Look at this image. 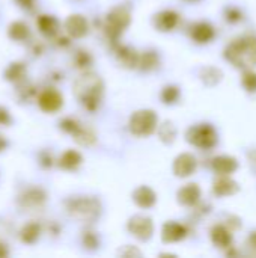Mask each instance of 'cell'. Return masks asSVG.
I'll use <instances>...</instances> for the list:
<instances>
[{
  "mask_svg": "<svg viewBox=\"0 0 256 258\" xmlns=\"http://www.w3.org/2000/svg\"><path fill=\"white\" fill-rule=\"evenodd\" d=\"M74 94L84 109L95 112L100 107L104 95V82L98 74L88 71L75 80Z\"/></svg>",
  "mask_w": 256,
  "mask_h": 258,
  "instance_id": "6da1fadb",
  "label": "cell"
},
{
  "mask_svg": "<svg viewBox=\"0 0 256 258\" xmlns=\"http://www.w3.org/2000/svg\"><path fill=\"white\" fill-rule=\"evenodd\" d=\"M225 57L237 68L250 70L256 67V36L246 35L234 39L225 50Z\"/></svg>",
  "mask_w": 256,
  "mask_h": 258,
  "instance_id": "7a4b0ae2",
  "label": "cell"
},
{
  "mask_svg": "<svg viewBox=\"0 0 256 258\" xmlns=\"http://www.w3.org/2000/svg\"><path fill=\"white\" fill-rule=\"evenodd\" d=\"M66 212L75 221L83 224H92L100 219L103 207L95 197H75L66 201Z\"/></svg>",
  "mask_w": 256,
  "mask_h": 258,
  "instance_id": "3957f363",
  "label": "cell"
},
{
  "mask_svg": "<svg viewBox=\"0 0 256 258\" xmlns=\"http://www.w3.org/2000/svg\"><path fill=\"white\" fill-rule=\"evenodd\" d=\"M131 23V12L127 6L118 5L112 8L106 17V33L112 42H118L119 36L128 29Z\"/></svg>",
  "mask_w": 256,
  "mask_h": 258,
  "instance_id": "277c9868",
  "label": "cell"
},
{
  "mask_svg": "<svg viewBox=\"0 0 256 258\" xmlns=\"http://www.w3.org/2000/svg\"><path fill=\"white\" fill-rule=\"evenodd\" d=\"M157 125H158L157 113L151 109H142L134 112L130 116V122H128L130 132L139 138L151 136L157 130Z\"/></svg>",
  "mask_w": 256,
  "mask_h": 258,
  "instance_id": "5b68a950",
  "label": "cell"
},
{
  "mask_svg": "<svg viewBox=\"0 0 256 258\" xmlns=\"http://www.w3.org/2000/svg\"><path fill=\"white\" fill-rule=\"evenodd\" d=\"M186 139H187V142H190L192 145H195L201 150H211L217 145L219 136L213 125L198 124L187 130Z\"/></svg>",
  "mask_w": 256,
  "mask_h": 258,
  "instance_id": "8992f818",
  "label": "cell"
},
{
  "mask_svg": "<svg viewBox=\"0 0 256 258\" xmlns=\"http://www.w3.org/2000/svg\"><path fill=\"white\" fill-rule=\"evenodd\" d=\"M127 230L137 240L148 242L152 237V234H154V222H152L151 218H146V216H142V215H136V216L128 219Z\"/></svg>",
  "mask_w": 256,
  "mask_h": 258,
  "instance_id": "52a82bcc",
  "label": "cell"
},
{
  "mask_svg": "<svg viewBox=\"0 0 256 258\" xmlns=\"http://www.w3.org/2000/svg\"><path fill=\"white\" fill-rule=\"evenodd\" d=\"M38 106L42 112L54 113L63 106V97L59 91L53 88H47L38 95Z\"/></svg>",
  "mask_w": 256,
  "mask_h": 258,
  "instance_id": "ba28073f",
  "label": "cell"
},
{
  "mask_svg": "<svg viewBox=\"0 0 256 258\" xmlns=\"http://www.w3.org/2000/svg\"><path fill=\"white\" fill-rule=\"evenodd\" d=\"M198 168V160L193 154L190 153H183L180 154L175 160H174V174L180 178H186L195 174Z\"/></svg>",
  "mask_w": 256,
  "mask_h": 258,
  "instance_id": "9c48e42d",
  "label": "cell"
},
{
  "mask_svg": "<svg viewBox=\"0 0 256 258\" xmlns=\"http://www.w3.org/2000/svg\"><path fill=\"white\" fill-rule=\"evenodd\" d=\"M189 234V230L186 225L175 222V221H169L163 225L161 228V240L164 243H177L181 242L183 239H186Z\"/></svg>",
  "mask_w": 256,
  "mask_h": 258,
  "instance_id": "30bf717a",
  "label": "cell"
},
{
  "mask_svg": "<svg viewBox=\"0 0 256 258\" xmlns=\"http://www.w3.org/2000/svg\"><path fill=\"white\" fill-rule=\"evenodd\" d=\"M45 200H47V194L44 189L29 187L20 195L18 203L23 209H36V207H41L45 203Z\"/></svg>",
  "mask_w": 256,
  "mask_h": 258,
  "instance_id": "8fae6325",
  "label": "cell"
},
{
  "mask_svg": "<svg viewBox=\"0 0 256 258\" xmlns=\"http://www.w3.org/2000/svg\"><path fill=\"white\" fill-rule=\"evenodd\" d=\"M65 29L71 38H83L89 32L88 20L80 14H72L65 21Z\"/></svg>",
  "mask_w": 256,
  "mask_h": 258,
  "instance_id": "7c38bea8",
  "label": "cell"
},
{
  "mask_svg": "<svg viewBox=\"0 0 256 258\" xmlns=\"http://www.w3.org/2000/svg\"><path fill=\"white\" fill-rule=\"evenodd\" d=\"M178 23H180L178 12L170 11V9L161 11V12L155 14V17H154V26L160 32H170L178 26Z\"/></svg>",
  "mask_w": 256,
  "mask_h": 258,
  "instance_id": "4fadbf2b",
  "label": "cell"
},
{
  "mask_svg": "<svg viewBox=\"0 0 256 258\" xmlns=\"http://www.w3.org/2000/svg\"><path fill=\"white\" fill-rule=\"evenodd\" d=\"M178 203L184 207H193L199 203L201 200V189L196 183H190V184H186L183 186L180 190H178Z\"/></svg>",
  "mask_w": 256,
  "mask_h": 258,
  "instance_id": "5bb4252c",
  "label": "cell"
},
{
  "mask_svg": "<svg viewBox=\"0 0 256 258\" xmlns=\"http://www.w3.org/2000/svg\"><path fill=\"white\" fill-rule=\"evenodd\" d=\"M133 201L140 209H151L157 203V195L149 186H139L133 192Z\"/></svg>",
  "mask_w": 256,
  "mask_h": 258,
  "instance_id": "9a60e30c",
  "label": "cell"
},
{
  "mask_svg": "<svg viewBox=\"0 0 256 258\" xmlns=\"http://www.w3.org/2000/svg\"><path fill=\"white\" fill-rule=\"evenodd\" d=\"M240 190L238 183L229 178L228 175H219V178L213 184V192L217 197H231Z\"/></svg>",
  "mask_w": 256,
  "mask_h": 258,
  "instance_id": "2e32d148",
  "label": "cell"
},
{
  "mask_svg": "<svg viewBox=\"0 0 256 258\" xmlns=\"http://www.w3.org/2000/svg\"><path fill=\"white\" fill-rule=\"evenodd\" d=\"M211 168L217 175H229L234 171H237L238 162L231 156H217L213 159Z\"/></svg>",
  "mask_w": 256,
  "mask_h": 258,
  "instance_id": "e0dca14e",
  "label": "cell"
},
{
  "mask_svg": "<svg viewBox=\"0 0 256 258\" xmlns=\"http://www.w3.org/2000/svg\"><path fill=\"white\" fill-rule=\"evenodd\" d=\"M216 35V30L214 27L210 24V23H196L193 27H192V38L193 41H196L198 44H207L210 42Z\"/></svg>",
  "mask_w": 256,
  "mask_h": 258,
  "instance_id": "ac0fdd59",
  "label": "cell"
},
{
  "mask_svg": "<svg viewBox=\"0 0 256 258\" xmlns=\"http://www.w3.org/2000/svg\"><path fill=\"white\" fill-rule=\"evenodd\" d=\"M116 56L118 60L121 62V65H124L125 68H136L139 65V53L128 45H119L116 48Z\"/></svg>",
  "mask_w": 256,
  "mask_h": 258,
  "instance_id": "d6986e66",
  "label": "cell"
},
{
  "mask_svg": "<svg viewBox=\"0 0 256 258\" xmlns=\"http://www.w3.org/2000/svg\"><path fill=\"white\" fill-rule=\"evenodd\" d=\"M210 234H211L213 243L217 248H223V249L231 248V245H232V234H231V231H229L228 227H225V225H216L211 230Z\"/></svg>",
  "mask_w": 256,
  "mask_h": 258,
  "instance_id": "ffe728a7",
  "label": "cell"
},
{
  "mask_svg": "<svg viewBox=\"0 0 256 258\" xmlns=\"http://www.w3.org/2000/svg\"><path fill=\"white\" fill-rule=\"evenodd\" d=\"M36 26L39 32L45 36H54L59 32V21L53 15H39L36 20Z\"/></svg>",
  "mask_w": 256,
  "mask_h": 258,
  "instance_id": "44dd1931",
  "label": "cell"
},
{
  "mask_svg": "<svg viewBox=\"0 0 256 258\" xmlns=\"http://www.w3.org/2000/svg\"><path fill=\"white\" fill-rule=\"evenodd\" d=\"M83 163V156L75 150L65 151L59 159V166L65 171H75Z\"/></svg>",
  "mask_w": 256,
  "mask_h": 258,
  "instance_id": "7402d4cb",
  "label": "cell"
},
{
  "mask_svg": "<svg viewBox=\"0 0 256 258\" xmlns=\"http://www.w3.org/2000/svg\"><path fill=\"white\" fill-rule=\"evenodd\" d=\"M72 139L78 144V145H83V147H91L97 142V135L92 128L89 127H84V125H78L72 133H71Z\"/></svg>",
  "mask_w": 256,
  "mask_h": 258,
  "instance_id": "603a6c76",
  "label": "cell"
},
{
  "mask_svg": "<svg viewBox=\"0 0 256 258\" xmlns=\"http://www.w3.org/2000/svg\"><path fill=\"white\" fill-rule=\"evenodd\" d=\"M8 35L11 39L14 41H18V42H23L26 39H29L30 36V29L26 23L23 21H14L9 24V29H8Z\"/></svg>",
  "mask_w": 256,
  "mask_h": 258,
  "instance_id": "cb8c5ba5",
  "label": "cell"
},
{
  "mask_svg": "<svg viewBox=\"0 0 256 258\" xmlns=\"http://www.w3.org/2000/svg\"><path fill=\"white\" fill-rule=\"evenodd\" d=\"M41 236V225L36 222H30L27 225H24L20 231V239L23 243L27 245H33Z\"/></svg>",
  "mask_w": 256,
  "mask_h": 258,
  "instance_id": "d4e9b609",
  "label": "cell"
},
{
  "mask_svg": "<svg viewBox=\"0 0 256 258\" xmlns=\"http://www.w3.org/2000/svg\"><path fill=\"white\" fill-rule=\"evenodd\" d=\"M160 65V57L155 51H145L139 56V68L143 71H152Z\"/></svg>",
  "mask_w": 256,
  "mask_h": 258,
  "instance_id": "484cf974",
  "label": "cell"
},
{
  "mask_svg": "<svg viewBox=\"0 0 256 258\" xmlns=\"http://www.w3.org/2000/svg\"><path fill=\"white\" fill-rule=\"evenodd\" d=\"M158 127V138L163 144L166 145H170L175 142L177 139V128L174 125V122L170 121H164L161 125H157Z\"/></svg>",
  "mask_w": 256,
  "mask_h": 258,
  "instance_id": "4316f807",
  "label": "cell"
},
{
  "mask_svg": "<svg viewBox=\"0 0 256 258\" xmlns=\"http://www.w3.org/2000/svg\"><path fill=\"white\" fill-rule=\"evenodd\" d=\"M26 74V65L23 62H12L6 70H5V79L8 82H20L24 79Z\"/></svg>",
  "mask_w": 256,
  "mask_h": 258,
  "instance_id": "83f0119b",
  "label": "cell"
},
{
  "mask_svg": "<svg viewBox=\"0 0 256 258\" xmlns=\"http://www.w3.org/2000/svg\"><path fill=\"white\" fill-rule=\"evenodd\" d=\"M201 79H202V82L205 83V85H208V86H214V85H217L219 82H220V79H222V71L220 70H217V68H211V67H207V68H204L202 71H201Z\"/></svg>",
  "mask_w": 256,
  "mask_h": 258,
  "instance_id": "f1b7e54d",
  "label": "cell"
},
{
  "mask_svg": "<svg viewBox=\"0 0 256 258\" xmlns=\"http://www.w3.org/2000/svg\"><path fill=\"white\" fill-rule=\"evenodd\" d=\"M160 97H161V101L164 104H175L180 100V97H181V91L175 85H167V86L163 88Z\"/></svg>",
  "mask_w": 256,
  "mask_h": 258,
  "instance_id": "f546056e",
  "label": "cell"
},
{
  "mask_svg": "<svg viewBox=\"0 0 256 258\" xmlns=\"http://www.w3.org/2000/svg\"><path fill=\"white\" fill-rule=\"evenodd\" d=\"M241 85L243 88L250 92V94H255L256 92V73L252 70H244L243 73V79H241Z\"/></svg>",
  "mask_w": 256,
  "mask_h": 258,
  "instance_id": "4dcf8cb0",
  "label": "cell"
},
{
  "mask_svg": "<svg viewBox=\"0 0 256 258\" xmlns=\"http://www.w3.org/2000/svg\"><path fill=\"white\" fill-rule=\"evenodd\" d=\"M74 63H75L78 68H86V67H89V65L92 63V57H91V54H89L88 51L80 50V51H77L75 56H74Z\"/></svg>",
  "mask_w": 256,
  "mask_h": 258,
  "instance_id": "1f68e13d",
  "label": "cell"
},
{
  "mask_svg": "<svg viewBox=\"0 0 256 258\" xmlns=\"http://www.w3.org/2000/svg\"><path fill=\"white\" fill-rule=\"evenodd\" d=\"M59 125H60V128H62L65 133H69V135H71V133H72L78 125H80V122H78L75 118L68 116V118H63V119L60 121V124H59Z\"/></svg>",
  "mask_w": 256,
  "mask_h": 258,
  "instance_id": "d6a6232c",
  "label": "cell"
},
{
  "mask_svg": "<svg viewBox=\"0 0 256 258\" xmlns=\"http://www.w3.org/2000/svg\"><path fill=\"white\" fill-rule=\"evenodd\" d=\"M83 245H84L86 249L94 251V249L98 248L100 240H98V237L94 233H84V236H83Z\"/></svg>",
  "mask_w": 256,
  "mask_h": 258,
  "instance_id": "836d02e7",
  "label": "cell"
},
{
  "mask_svg": "<svg viewBox=\"0 0 256 258\" xmlns=\"http://www.w3.org/2000/svg\"><path fill=\"white\" fill-rule=\"evenodd\" d=\"M226 20L231 21V23H238L241 20V12L235 8H231L226 11Z\"/></svg>",
  "mask_w": 256,
  "mask_h": 258,
  "instance_id": "e575fe53",
  "label": "cell"
},
{
  "mask_svg": "<svg viewBox=\"0 0 256 258\" xmlns=\"http://www.w3.org/2000/svg\"><path fill=\"white\" fill-rule=\"evenodd\" d=\"M119 254H121L122 257H134V255L140 257V255H142L140 251H137L136 248H133V246H130V245H127L125 248H122V249L119 251Z\"/></svg>",
  "mask_w": 256,
  "mask_h": 258,
  "instance_id": "d590c367",
  "label": "cell"
},
{
  "mask_svg": "<svg viewBox=\"0 0 256 258\" xmlns=\"http://www.w3.org/2000/svg\"><path fill=\"white\" fill-rule=\"evenodd\" d=\"M12 122V118H11V113L0 106V125H9Z\"/></svg>",
  "mask_w": 256,
  "mask_h": 258,
  "instance_id": "8d00e7d4",
  "label": "cell"
},
{
  "mask_svg": "<svg viewBox=\"0 0 256 258\" xmlns=\"http://www.w3.org/2000/svg\"><path fill=\"white\" fill-rule=\"evenodd\" d=\"M39 159H41V165L44 168H50L53 165V159H51V156L48 153H41Z\"/></svg>",
  "mask_w": 256,
  "mask_h": 258,
  "instance_id": "74e56055",
  "label": "cell"
},
{
  "mask_svg": "<svg viewBox=\"0 0 256 258\" xmlns=\"http://www.w3.org/2000/svg\"><path fill=\"white\" fill-rule=\"evenodd\" d=\"M17 3L20 5V8L23 9H32L35 5V0H17Z\"/></svg>",
  "mask_w": 256,
  "mask_h": 258,
  "instance_id": "f35d334b",
  "label": "cell"
},
{
  "mask_svg": "<svg viewBox=\"0 0 256 258\" xmlns=\"http://www.w3.org/2000/svg\"><path fill=\"white\" fill-rule=\"evenodd\" d=\"M9 255V251H8V246L3 243V242H0V258L3 257H8Z\"/></svg>",
  "mask_w": 256,
  "mask_h": 258,
  "instance_id": "ab89813d",
  "label": "cell"
},
{
  "mask_svg": "<svg viewBox=\"0 0 256 258\" xmlns=\"http://www.w3.org/2000/svg\"><path fill=\"white\" fill-rule=\"evenodd\" d=\"M247 243L250 245V248H253V249H256V231L249 237V240H247Z\"/></svg>",
  "mask_w": 256,
  "mask_h": 258,
  "instance_id": "60d3db41",
  "label": "cell"
},
{
  "mask_svg": "<svg viewBox=\"0 0 256 258\" xmlns=\"http://www.w3.org/2000/svg\"><path fill=\"white\" fill-rule=\"evenodd\" d=\"M6 147H8V141L0 135V153H2V151H5V150H6Z\"/></svg>",
  "mask_w": 256,
  "mask_h": 258,
  "instance_id": "b9f144b4",
  "label": "cell"
},
{
  "mask_svg": "<svg viewBox=\"0 0 256 258\" xmlns=\"http://www.w3.org/2000/svg\"><path fill=\"white\" fill-rule=\"evenodd\" d=\"M187 2H198V0H187Z\"/></svg>",
  "mask_w": 256,
  "mask_h": 258,
  "instance_id": "7bdbcfd3",
  "label": "cell"
}]
</instances>
